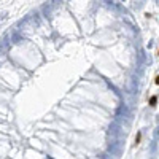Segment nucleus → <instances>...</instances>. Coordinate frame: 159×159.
<instances>
[{
	"label": "nucleus",
	"mask_w": 159,
	"mask_h": 159,
	"mask_svg": "<svg viewBox=\"0 0 159 159\" xmlns=\"http://www.w3.org/2000/svg\"><path fill=\"white\" fill-rule=\"evenodd\" d=\"M156 102H157V97H156V96H153L151 99H149V105L154 107V105H156Z\"/></svg>",
	"instance_id": "obj_1"
}]
</instances>
